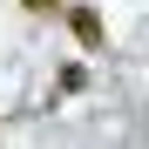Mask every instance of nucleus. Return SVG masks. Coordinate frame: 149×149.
<instances>
[{
	"label": "nucleus",
	"instance_id": "2",
	"mask_svg": "<svg viewBox=\"0 0 149 149\" xmlns=\"http://www.w3.org/2000/svg\"><path fill=\"white\" fill-rule=\"evenodd\" d=\"M88 88V68H61V95H81Z\"/></svg>",
	"mask_w": 149,
	"mask_h": 149
},
{
	"label": "nucleus",
	"instance_id": "1",
	"mask_svg": "<svg viewBox=\"0 0 149 149\" xmlns=\"http://www.w3.org/2000/svg\"><path fill=\"white\" fill-rule=\"evenodd\" d=\"M68 27H74V41H81V47H95V54H102V14H95V7H68Z\"/></svg>",
	"mask_w": 149,
	"mask_h": 149
},
{
	"label": "nucleus",
	"instance_id": "3",
	"mask_svg": "<svg viewBox=\"0 0 149 149\" xmlns=\"http://www.w3.org/2000/svg\"><path fill=\"white\" fill-rule=\"evenodd\" d=\"M20 7H27V14H68L61 0H20Z\"/></svg>",
	"mask_w": 149,
	"mask_h": 149
}]
</instances>
